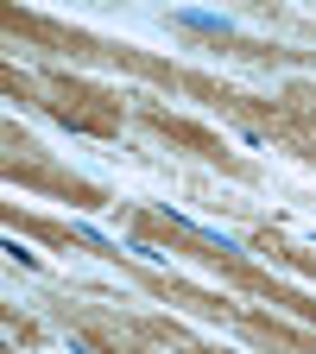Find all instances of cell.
<instances>
[{"label":"cell","instance_id":"cell-1","mask_svg":"<svg viewBox=\"0 0 316 354\" xmlns=\"http://www.w3.org/2000/svg\"><path fill=\"white\" fill-rule=\"evenodd\" d=\"M177 26H196V32H228V19H215V13H177Z\"/></svg>","mask_w":316,"mask_h":354}]
</instances>
